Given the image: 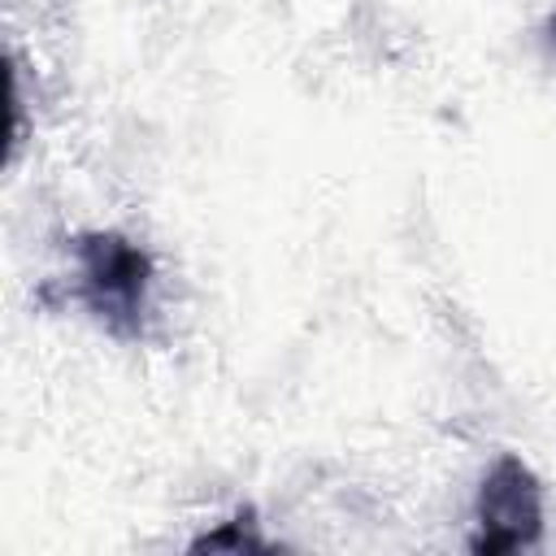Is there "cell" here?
Here are the masks:
<instances>
[{
	"mask_svg": "<svg viewBox=\"0 0 556 556\" xmlns=\"http://www.w3.org/2000/svg\"><path fill=\"white\" fill-rule=\"evenodd\" d=\"M74 265H78L74 291L91 308V317L117 339H139L152 291L148 252L117 230H96L74 239Z\"/></svg>",
	"mask_w": 556,
	"mask_h": 556,
	"instance_id": "6da1fadb",
	"label": "cell"
},
{
	"mask_svg": "<svg viewBox=\"0 0 556 556\" xmlns=\"http://www.w3.org/2000/svg\"><path fill=\"white\" fill-rule=\"evenodd\" d=\"M547 43L556 48V13H552V22H547Z\"/></svg>",
	"mask_w": 556,
	"mask_h": 556,
	"instance_id": "277c9868",
	"label": "cell"
},
{
	"mask_svg": "<svg viewBox=\"0 0 556 556\" xmlns=\"http://www.w3.org/2000/svg\"><path fill=\"white\" fill-rule=\"evenodd\" d=\"M543 530V491L521 456H500L478 486V534L473 552H521Z\"/></svg>",
	"mask_w": 556,
	"mask_h": 556,
	"instance_id": "7a4b0ae2",
	"label": "cell"
},
{
	"mask_svg": "<svg viewBox=\"0 0 556 556\" xmlns=\"http://www.w3.org/2000/svg\"><path fill=\"white\" fill-rule=\"evenodd\" d=\"M191 552H265V539L256 534L252 513H239L235 521H222L213 534L195 539Z\"/></svg>",
	"mask_w": 556,
	"mask_h": 556,
	"instance_id": "3957f363",
	"label": "cell"
}]
</instances>
